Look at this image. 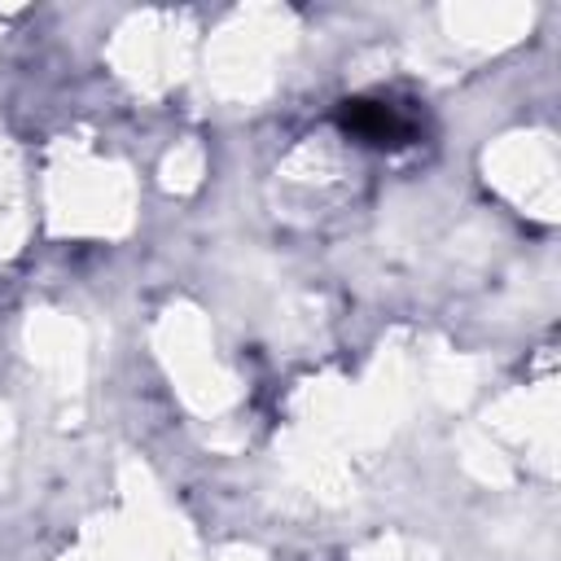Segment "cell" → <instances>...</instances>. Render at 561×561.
Returning a JSON list of instances; mask_svg holds the SVG:
<instances>
[{
	"instance_id": "6da1fadb",
	"label": "cell",
	"mask_w": 561,
	"mask_h": 561,
	"mask_svg": "<svg viewBox=\"0 0 561 561\" xmlns=\"http://www.w3.org/2000/svg\"><path fill=\"white\" fill-rule=\"evenodd\" d=\"M337 127L364 145H408L416 136V118L381 96H346L337 105Z\"/></svg>"
}]
</instances>
